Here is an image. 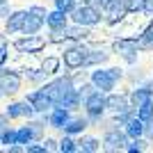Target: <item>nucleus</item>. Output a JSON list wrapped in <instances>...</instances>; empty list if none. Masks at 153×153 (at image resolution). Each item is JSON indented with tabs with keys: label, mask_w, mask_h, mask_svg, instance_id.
<instances>
[{
	"label": "nucleus",
	"mask_w": 153,
	"mask_h": 153,
	"mask_svg": "<svg viewBox=\"0 0 153 153\" xmlns=\"http://www.w3.org/2000/svg\"><path fill=\"white\" fill-rule=\"evenodd\" d=\"M59 105H62V108H76V105H78V91L73 89V91H71V94L66 96L62 103H59Z\"/></svg>",
	"instance_id": "27"
},
{
	"label": "nucleus",
	"mask_w": 153,
	"mask_h": 153,
	"mask_svg": "<svg viewBox=\"0 0 153 153\" xmlns=\"http://www.w3.org/2000/svg\"><path fill=\"white\" fill-rule=\"evenodd\" d=\"M126 149H128V151H133V153H135V151H142V149H144V146H142V142H140V137H137V140H135L133 144H130V146H126Z\"/></svg>",
	"instance_id": "32"
},
{
	"label": "nucleus",
	"mask_w": 153,
	"mask_h": 153,
	"mask_svg": "<svg viewBox=\"0 0 153 153\" xmlns=\"http://www.w3.org/2000/svg\"><path fill=\"white\" fill-rule=\"evenodd\" d=\"M46 23H48L53 30L66 27V12H62V9H55V12H51V14H48V19H46Z\"/></svg>",
	"instance_id": "15"
},
{
	"label": "nucleus",
	"mask_w": 153,
	"mask_h": 153,
	"mask_svg": "<svg viewBox=\"0 0 153 153\" xmlns=\"http://www.w3.org/2000/svg\"><path fill=\"white\" fill-rule=\"evenodd\" d=\"M25 19H27V12H14L7 21V32H16V30H23L25 25Z\"/></svg>",
	"instance_id": "14"
},
{
	"label": "nucleus",
	"mask_w": 153,
	"mask_h": 153,
	"mask_svg": "<svg viewBox=\"0 0 153 153\" xmlns=\"http://www.w3.org/2000/svg\"><path fill=\"white\" fill-rule=\"evenodd\" d=\"M2 94H5V91H2V87H0V96H2Z\"/></svg>",
	"instance_id": "39"
},
{
	"label": "nucleus",
	"mask_w": 153,
	"mask_h": 153,
	"mask_svg": "<svg viewBox=\"0 0 153 153\" xmlns=\"http://www.w3.org/2000/svg\"><path fill=\"white\" fill-rule=\"evenodd\" d=\"M30 153H46L48 151V146H25Z\"/></svg>",
	"instance_id": "34"
},
{
	"label": "nucleus",
	"mask_w": 153,
	"mask_h": 153,
	"mask_svg": "<svg viewBox=\"0 0 153 153\" xmlns=\"http://www.w3.org/2000/svg\"><path fill=\"white\" fill-rule=\"evenodd\" d=\"M137 117H140V119H144V121L153 119V98H149L146 103H142L140 108H137Z\"/></svg>",
	"instance_id": "19"
},
{
	"label": "nucleus",
	"mask_w": 153,
	"mask_h": 153,
	"mask_svg": "<svg viewBox=\"0 0 153 153\" xmlns=\"http://www.w3.org/2000/svg\"><path fill=\"white\" fill-rule=\"evenodd\" d=\"M112 2H114V0H98V5H101V7H105V9H108V7L112 5Z\"/></svg>",
	"instance_id": "36"
},
{
	"label": "nucleus",
	"mask_w": 153,
	"mask_h": 153,
	"mask_svg": "<svg viewBox=\"0 0 153 153\" xmlns=\"http://www.w3.org/2000/svg\"><path fill=\"white\" fill-rule=\"evenodd\" d=\"M57 59H55V57H48V59H46V62H44V71H46V73H53V71H55V69H57Z\"/></svg>",
	"instance_id": "29"
},
{
	"label": "nucleus",
	"mask_w": 153,
	"mask_h": 153,
	"mask_svg": "<svg viewBox=\"0 0 153 153\" xmlns=\"http://www.w3.org/2000/svg\"><path fill=\"white\" fill-rule=\"evenodd\" d=\"M32 137H34V128L32 126H25L21 130H16V144H27Z\"/></svg>",
	"instance_id": "20"
},
{
	"label": "nucleus",
	"mask_w": 153,
	"mask_h": 153,
	"mask_svg": "<svg viewBox=\"0 0 153 153\" xmlns=\"http://www.w3.org/2000/svg\"><path fill=\"white\" fill-rule=\"evenodd\" d=\"M55 9H62V12H73V9H76V0H55Z\"/></svg>",
	"instance_id": "25"
},
{
	"label": "nucleus",
	"mask_w": 153,
	"mask_h": 153,
	"mask_svg": "<svg viewBox=\"0 0 153 153\" xmlns=\"http://www.w3.org/2000/svg\"><path fill=\"white\" fill-rule=\"evenodd\" d=\"M14 46H16V51H21V53H37V51L44 48V39L34 37V34H27V39H19Z\"/></svg>",
	"instance_id": "7"
},
{
	"label": "nucleus",
	"mask_w": 153,
	"mask_h": 153,
	"mask_svg": "<svg viewBox=\"0 0 153 153\" xmlns=\"http://www.w3.org/2000/svg\"><path fill=\"white\" fill-rule=\"evenodd\" d=\"M121 78V71L119 69H108V71H94L91 73V82H94V87H98L101 91H112L114 89V82Z\"/></svg>",
	"instance_id": "2"
},
{
	"label": "nucleus",
	"mask_w": 153,
	"mask_h": 153,
	"mask_svg": "<svg viewBox=\"0 0 153 153\" xmlns=\"http://www.w3.org/2000/svg\"><path fill=\"white\" fill-rule=\"evenodd\" d=\"M2 144H7V146L16 144V133H14V130H5V133H2Z\"/></svg>",
	"instance_id": "28"
},
{
	"label": "nucleus",
	"mask_w": 153,
	"mask_h": 153,
	"mask_svg": "<svg viewBox=\"0 0 153 153\" xmlns=\"http://www.w3.org/2000/svg\"><path fill=\"white\" fill-rule=\"evenodd\" d=\"M32 112H34V105H32L30 101H25V103H14V105L7 108V117H9V119H16V117H30Z\"/></svg>",
	"instance_id": "10"
},
{
	"label": "nucleus",
	"mask_w": 153,
	"mask_h": 153,
	"mask_svg": "<svg viewBox=\"0 0 153 153\" xmlns=\"http://www.w3.org/2000/svg\"><path fill=\"white\" fill-rule=\"evenodd\" d=\"M2 128H5V126H0V142H2V133H5V130H2Z\"/></svg>",
	"instance_id": "38"
},
{
	"label": "nucleus",
	"mask_w": 153,
	"mask_h": 153,
	"mask_svg": "<svg viewBox=\"0 0 153 153\" xmlns=\"http://www.w3.org/2000/svg\"><path fill=\"white\" fill-rule=\"evenodd\" d=\"M0 5H5V0H0Z\"/></svg>",
	"instance_id": "40"
},
{
	"label": "nucleus",
	"mask_w": 153,
	"mask_h": 153,
	"mask_svg": "<svg viewBox=\"0 0 153 153\" xmlns=\"http://www.w3.org/2000/svg\"><path fill=\"white\" fill-rule=\"evenodd\" d=\"M98 149H101L98 140H94V137H87V140H82V142H80L78 151H98Z\"/></svg>",
	"instance_id": "23"
},
{
	"label": "nucleus",
	"mask_w": 153,
	"mask_h": 153,
	"mask_svg": "<svg viewBox=\"0 0 153 153\" xmlns=\"http://www.w3.org/2000/svg\"><path fill=\"white\" fill-rule=\"evenodd\" d=\"M126 7H128V12H144L146 0H126Z\"/></svg>",
	"instance_id": "24"
},
{
	"label": "nucleus",
	"mask_w": 153,
	"mask_h": 153,
	"mask_svg": "<svg viewBox=\"0 0 153 153\" xmlns=\"http://www.w3.org/2000/svg\"><path fill=\"white\" fill-rule=\"evenodd\" d=\"M5 59H7V51H5V48H0V64L5 62Z\"/></svg>",
	"instance_id": "37"
},
{
	"label": "nucleus",
	"mask_w": 153,
	"mask_h": 153,
	"mask_svg": "<svg viewBox=\"0 0 153 153\" xmlns=\"http://www.w3.org/2000/svg\"><path fill=\"white\" fill-rule=\"evenodd\" d=\"M64 37H69V39H85V37H87L85 25L82 27H64Z\"/></svg>",
	"instance_id": "22"
},
{
	"label": "nucleus",
	"mask_w": 153,
	"mask_h": 153,
	"mask_svg": "<svg viewBox=\"0 0 153 153\" xmlns=\"http://www.w3.org/2000/svg\"><path fill=\"white\" fill-rule=\"evenodd\" d=\"M59 151H66V153H73V151H78V146H76V142L71 140V137H64L62 142H59Z\"/></svg>",
	"instance_id": "26"
},
{
	"label": "nucleus",
	"mask_w": 153,
	"mask_h": 153,
	"mask_svg": "<svg viewBox=\"0 0 153 153\" xmlns=\"http://www.w3.org/2000/svg\"><path fill=\"white\" fill-rule=\"evenodd\" d=\"M105 57H108L105 53H96V55H87V62H85V64H91V62H103Z\"/></svg>",
	"instance_id": "30"
},
{
	"label": "nucleus",
	"mask_w": 153,
	"mask_h": 153,
	"mask_svg": "<svg viewBox=\"0 0 153 153\" xmlns=\"http://www.w3.org/2000/svg\"><path fill=\"white\" fill-rule=\"evenodd\" d=\"M144 39H146L149 44H151V46H153V23H151V25H149V30H146V32H144Z\"/></svg>",
	"instance_id": "33"
},
{
	"label": "nucleus",
	"mask_w": 153,
	"mask_h": 153,
	"mask_svg": "<svg viewBox=\"0 0 153 153\" xmlns=\"http://www.w3.org/2000/svg\"><path fill=\"white\" fill-rule=\"evenodd\" d=\"M105 144H108V149H112V151L123 149L126 146V135L119 133V130H110V133L105 135Z\"/></svg>",
	"instance_id": "13"
},
{
	"label": "nucleus",
	"mask_w": 153,
	"mask_h": 153,
	"mask_svg": "<svg viewBox=\"0 0 153 153\" xmlns=\"http://www.w3.org/2000/svg\"><path fill=\"white\" fill-rule=\"evenodd\" d=\"M27 101L34 105V112H46L51 105H55V103H53L44 91H34V94H30V96H27Z\"/></svg>",
	"instance_id": "11"
},
{
	"label": "nucleus",
	"mask_w": 153,
	"mask_h": 153,
	"mask_svg": "<svg viewBox=\"0 0 153 153\" xmlns=\"http://www.w3.org/2000/svg\"><path fill=\"white\" fill-rule=\"evenodd\" d=\"M87 62V51L85 48H69V51L64 53V64L69 66V69H78V66H82Z\"/></svg>",
	"instance_id": "6"
},
{
	"label": "nucleus",
	"mask_w": 153,
	"mask_h": 153,
	"mask_svg": "<svg viewBox=\"0 0 153 153\" xmlns=\"http://www.w3.org/2000/svg\"><path fill=\"white\" fill-rule=\"evenodd\" d=\"M85 108H87V114H89L91 119H98V117L103 114V110L108 108V101L101 96V91H91V94L87 96V101H85Z\"/></svg>",
	"instance_id": "5"
},
{
	"label": "nucleus",
	"mask_w": 153,
	"mask_h": 153,
	"mask_svg": "<svg viewBox=\"0 0 153 153\" xmlns=\"http://www.w3.org/2000/svg\"><path fill=\"white\" fill-rule=\"evenodd\" d=\"M108 108L114 110V112H126V98H123V96H110Z\"/></svg>",
	"instance_id": "21"
},
{
	"label": "nucleus",
	"mask_w": 153,
	"mask_h": 153,
	"mask_svg": "<svg viewBox=\"0 0 153 153\" xmlns=\"http://www.w3.org/2000/svg\"><path fill=\"white\" fill-rule=\"evenodd\" d=\"M146 14H153V0H146V7H144Z\"/></svg>",
	"instance_id": "35"
},
{
	"label": "nucleus",
	"mask_w": 153,
	"mask_h": 153,
	"mask_svg": "<svg viewBox=\"0 0 153 153\" xmlns=\"http://www.w3.org/2000/svg\"><path fill=\"white\" fill-rule=\"evenodd\" d=\"M73 21L76 25H96L101 21V12L94 5H82L73 9Z\"/></svg>",
	"instance_id": "3"
},
{
	"label": "nucleus",
	"mask_w": 153,
	"mask_h": 153,
	"mask_svg": "<svg viewBox=\"0 0 153 153\" xmlns=\"http://www.w3.org/2000/svg\"><path fill=\"white\" fill-rule=\"evenodd\" d=\"M114 51L121 53L128 62H133L135 53H137V41H133V39H121V41H117V44H114Z\"/></svg>",
	"instance_id": "9"
},
{
	"label": "nucleus",
	"mask_w": 153,
	"mask_h": 153,
	"mask_svg": "<svg viewBox=\"0 0 153 153\" xmlns=\"http://www.w3.org/2000/svg\"><path fill=\"white\" fill-rule=\"evenodd\" d=\"M46 96H48V98H51L53 103H55V105H59V103L64 101V98H66V96L71 94V91H73V85H71V80L69 78H57V80H55V82H51V85H46L44 89Z\"/></svg>",
	"instance_id": "1"
},
{
	"label": "nucleus",
	"mask_w": 153,
	"mask_h": 153,
	"mask_svg": "<svg viewBox=\"0 0 153 153\" xmlns=\"http://www.w3.org/2000/svg\"><path fill=\"white\" fill-rule=\"evenodd\" d=\"M85 128H87V121H85V119H69V121L64 123V133L76 135V133H82Z\"/></svg>",
	"instance_id": "17"
},
{
	"label": "nucleus",
	"mask_w": 153,
	"mask_h": 153,
	"mask_svg": "<svg viewBox=\"0 0 153 153\" xmlns=\"http://www.w3.org/2000/svg\"><path fill=\"white\" fill-rule=\"evenodd\" d=\"M144 135H146L149 140H153V119H149V121L144 123Z\"/></svg>",
	"instance_id": "31"
},
{
	"label": "nucleus",
	"mask_w": 153,
	"mask_h": 153,
	"mask_svg": "<svg viewBox=\"0 0 153 153\" xmlns=\"http://www.w3.org/2000/svg\"><path fill=\"white\" fill-rule=\"evenodd\" d=\"M66 121H69V112H66V108L59 105L57 110H53V114H51V126L53 128H64Z\"/></svg>",
	"instance_id": "16"
},
{
	"label": "nucleus",
	"mask_w": 153,
	"mask_h": 153,
	"mask_svg": "<svg viewBox=\"0 0 153 153\" xmlns=\"http://www.w3.org/2000/svg\"><path fill=\"white\" fill-rule=\"evenodd\" d=\"M149 98H151V89H135L133 94H130V101H133L135 108H140L142 103H146Z\"/></svg>",
	"instance_id": "18"
},
{
	"label": "nucleus",
	"mask_w": 153,
	"mask_h": 153,
	"mask_svg": "<svg viewBox=\"0 0 153 153\" xmlns=\"http://www.w3.org/2000/svg\"><path fill=\"white\" fill-rule=\"evenodd\" d=\"M0 87L5 94H14L21 89V78L12 71H5V73H0Z\"/></svg>",
	"instance_id": "8"
},
{
	"label": "nucleus",
	"mask_w": 153,
	"mask_h": 153,
	"mask_svg": "<svg viewBox=\"0 0 153 153\" xmlns=\"http://www.w3.org/2000/svg\"><path fill=\"white\" fill-rule=\"evenodd\" d=\"M46 19H48L46 9H41V7H32L30 12H27V19H25V25H23V32H25V34H37V32L41 30V25L46 23Z\"/></svg>",
	"instance_id": "4"
},
{
	"label": "nucleus",
	"mask_w": 153,
	"mask_h": 153,
	"mask_svg": "<svg viewBox=\"0 0 153 153\" xmlns=\"http://www.w3.org/2000/svg\"><path fill=\"white\" fill-rule=\"evenodd\" d=\"M144 119H140V117H137V119H128L126 121V135L128 137H133V140H137V137H142V135H144Z\"/></svg>",
	"instance_id": "12"
}]
</instances>
